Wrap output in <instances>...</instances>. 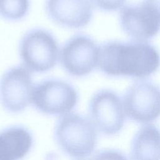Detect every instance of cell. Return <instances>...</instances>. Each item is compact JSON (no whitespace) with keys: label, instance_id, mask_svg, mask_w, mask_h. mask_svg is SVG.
<instances>
[{"label":"cell","instance_id":"6","mask_svg":"<svg viewBox=\"0 0 160 160\" xmlns=\"http://www.w3.org/2000/svg\"><path fill=\"white\" fill-rule=\"evenodd\" d=\"M88 110L89 119L98 131L106 136L118 134L127 118L122 99L109 89L96 91L90 99Z\"/></svg>","mask_w":160,"mask_h":160},{"label":"cell","instance_id":"5","mask_svg":"<svg viewBox=\"0 0 160 160\" xmlns=\"http://www.w3.org/2000/svg\"><path fill=\"white\" fill-rule=\"evenodd\" d=\"M122 103L127 118L141 125L160 117V88L148 80H139L126 91Z\"/></svg>","mask_w":160,"mask_h":160},{"label":"cell","instance_id":"17","mask_svg":"<svg viewBox=\"0 0 160 160\" xmlns=\"http://www.w3.org/2000/svg\"><path fill=\"white\" fill-rule=\"evenodd\" d=\"M81 160H84V159H81Z\"/></svg>","mask_w":160,"mask_h":160},{"label":"cell","instance_id":"7","mask_svg":"<svg viewBox=\"0 0 160 160\" xmlns=\"http://www.w3.org/2000/svg\"><path fill=\"white\" fill-rule=\"evenodd\" d=\"M99 46L89 36L76 34L68 39L59 51V61L69 75L82 78L98 66Z\"/></svg>","mask_w":160,"mask_h":160},{"label":"cell","instance_id":"12","mask_svg":"<svg viewBox=\"0 0 160 160\" xmlns=\"http://www.w3.org/2000/svg\"><path fill=\"white\" fill-rule=\"evenodd\" d=\"M130 160H160V129L152 123L142 124L132 137Z\"/></svg>","mask_w":160,"mask_h":160},{"label":"cell","instance_id":"11","mask_svg":"<svg viewBox=\"0 0 160 160\" xmlns=\"http://www.w3.org/2000/svg\"><path fill=\"white\" fill-rule=\"evenodd\" d=\"M33 144L32 133L26 128L14 125L0 131V160H21Z\"/></svg>","mask_w":160,"mask_h":160},{"label":"cell","instance_id":"15","mask_svg":"<svg viewBox=\"0 0 160 160\" xmlns=\"http://www.w3.org/2000/svg\"><path fill=\"white\" fill-rule=\"evenodd\" d=\"M92 6L104 11H116L122 8L126 0H89Z\"/></svg>","mask_w":160,"mask_h":160},{"label":"cell","instance_id":"10","mask_svg":"<svg viewBox=\"0 0 160 160\" xmlns=\"http://www.w3.org/2000/svg\"><path fill=\"white\" fill-rule=\"evenodd\" d=\"M45 11L52 22L69 29L86 26L93 15L89 0H46Z\"/></svg>","mask_w":160,"mask_h":160},{"label":"cell","instance_id":"13","mask_svg":"<svg viewBox=\"0 0 160 160\" xmlns=\"http://www.w3.org/2000/svg\"><path fill=\"white\" fill-rule=\"evenodd\" d=\"M29 8V0H0V16L8 21H19L28 14Z\"/></svg>","mask_w":160,"mask_h":160},{"label":"cell","instance_id":"14","mask_svg":"<svg viewBox=\"0 0 160 160\" xmlns=\"http://www.w3.org/2000/svg\"><path fill=\"white\" fill-rule=\"evenodd\" d=\"M90 160H130L124 154L114 149H106L96 152Z\"/></svg>","mask_w":160,"mask_h":160},{"label":"cell","instance_id":"2","mask_svg":"<svg viewBox=\"0 0 160 160\" xmlns=\"http://www.w3.org/2000/svg\"><path fill=\"white\" fill-rule=\"evenodd\" d=\"M98 132L89 118L70 112L60 116L54 127V138L66 155L81 160L94 152Z\"/></svg>","mask_w":160,"mask_h":160},{"label":"cell","instance_id":"1","mask_svg":"<svg viewBox=\"0 0 160 160\" xmlns=\"http://www.w3.org/2000/svg\"><path fill=\"white\" fill-rule=\"evenodd\" d=\"M159 66V51L146 41H110L99 46L97 67L108 76L144 78Z\"/></svg>","mask_w":160,"mask_h":160},{"label":"cell","instance_id":"8","mask_svg":"<svg viewBox=\"0 0 160 160\" xmlns=\"http://www.w3.org/2000/svg\"><path fill=\"white\" fill-rule=\"evenodd\" d=\"M34 84L31 72L22 65L7 69L0 78V103L12 113L24 111L31 103Z\"/></svg>","mask_w":160,"mask_h":160},{"label":"cell","instance_id":"4","mask_svg":"<svg viewBox=\"0 0 160 160\" xmlns=\"http://www.w3.org/2000/svg\"><path fill=\"white\" fill-rule=\"evenodd\" d=\"M78 100V92L71 83L51 78L34 85L31 103L44 114L61 116L71 112Z\"/></svg>","mask_w":160,"mask_h":160},{"label":"cell","instance_id":"9","mask_svg":"<svg viewBox=\"0 0 160 160\" xmlns=\"http://www.w3.org/2000/svg\"><path fill=\"white\" fill-rule=\"evenodd\" d=\"M119 21L123 31L135 40L151 39L160 30V15L144 1L122 8Z\"/></svg>","mask_w":160,"mask_h":160},{"label":"cell","instance_id":"3","mask_svg":"<svg viewBox=\"0 0 160 160\" xmlns=\"http://www.w3.org/2000/svg\"><path fill=\"white\" fill-rule=\"evenodd\" d=\"M56 38L43 28L28 31L19 44V55L22 66L31 72L42 73L52 69L59 58Z\"/></svg>","mask_w":160,"mask_h":160},{"label":"cell","instance_id":"16","mask_svg":"<svg viewBox=\"0 0 160 160\" xmlns=\"http://www.w3.org/2000/svg\"><path fill=\"white\" fill-rule=\"evenodd\" d=\"M144 2L153 8L160 15V0H144Z\"/></svg>","mask_w":160,"mask_h":160}]
</instances>
